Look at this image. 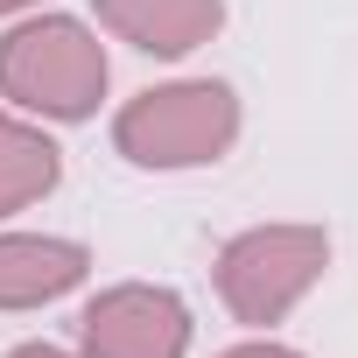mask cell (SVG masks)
<instances>
[{"label":"cell","mask_w":358,"mask_h":358,"mask_svg":"<svg viewBox=\"0 0 358 358\" xmlns=\"http://www.w3.org/2000/svg\"><path fill=\"white\" fill-rule=\"evenodd\" d=\"M92 22L141 57H190L225 29V0H92Z\"/></svg>","instance_id":"obj_6"},{"label":"cell","mask_w":358,"mask_h":358,"mask_svg":"<svg viewBox=\"0 0 358 358\" xmlns=\"http://www.w3.org/2000/svg\"><path fill=\"white\" fill-rule=\"evenodd\" d=\"M218 358H302V351L281 344V337H239V344H225Z\"/></svg>","instance_id":"obj_8"},{"label":"cell","mask_w":358,"mask_h":358,"mask_svg":"<svg viewBox=\"0 0 358 358\" xmlns=\"http://www.w3.org/2000/svg\"><path fill=\"white\" fill-rule=\"evenodd\" d=\"M92 281V246L64 232H0V316L50 309Z\"/></svg>","instance_id":"obj_5"},{"label":"cell","mask_w":358,"mask_h":358,"mask_svg":"<svg viewBox=\"0 0 358 358\" xmlns=\"http://www.w3.org/2000/svg\"><path fill=\"white\" fill-rule=\"evenodd\" d=\"M36 8H50V0H0V22H15V15H36Z\"/></svg>","instance_id":"obj_10"},{"label":"cell","mask_w":358,"mask_h":358,"mask_svg":"<svg viewBox=\"0 0 358 358\" xmlns=\"http://www.w3.org/2000/svg\"><path fill=\"white\" fill-rule=\"evenodd\" d=\"M246 106L225 78H169L134 92L113 113V155L155 176H183V169H211L239 148Z\"/></svg>","instance_id":"obj_2"},{"label":"cell","mask_w":358,"mask_h":358,"mask_svg":"<svg viewBox=\"0 0 358 358\" xmlns=\"http://www.w3.org/2000/svg\"><path fill=\"white\" fill-rule=\"evenodd\" d=\"M0 358H78V351H64V344H43V337H29V344H15V351H0Z\"/></svg>","instance_id":"obj_9"},{"label":"cell","mask_w":358,"mask_h":358,"mask_svg":"<svg viewBox=\"0 0 358 358\" xmlns=\"http://www.w3.org/2000/svg\"><path fill=\"white\" fill-rule=\"evenodd\" d=\"M106 92H113V57L92 22L36 8L0 36V106L43 127H78L106 106Z\"/></svg>","instance_id":"obj_1"},{"label":"cell","mask_w":358,"mask_h":358,"mask_svg":"<svg viewBox=\"0 0 358 358\" xmlns=\"http://www.w3.org/2000/svg\"><path fill=\"white\" fill-rule=\"evenodd\" d=\"M57 183H64V148L50 141V127L0 106V225L15 211H36Z\"/></svg>","instance_id":"obj_7"},{"label":"cell","mask_w":358,"mask_h":358,"mask_svg":"<svg viewBox=\"0 0 358 358\" xmlns=\"http://www.w3.org/2000/svg\"><path fill=\"white\" fill-rule=\"evenodd\" d=\"M323 274H330V232L323 225H302V218L246 225V232H232L211 253V288H218L225 316L246 323V330L288 323Z\"/></svg>","instance_id":"obj_3"},{"label":"cell","mask_w":358,"mask_h":358,"mask_svg":"<svg viewBox=\"0 0 358 358\" xmlns=\"http://www.w3.org/2000/svg\"><path fill=\"white\" fill-rule=\"evenodd\" d=\"M197 316L162 281H113L78 309V358H190Z\"/></svg>","instance_id":"obj_4"}]
</instances>
